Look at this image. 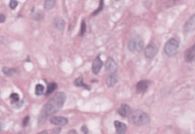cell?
<instances>
[{
  "mask_svg": "<svg viewBox=\"0 0 195 134\" xmlns=\"http://www.w3.org/2000/svg\"><path fill=\"white\" fill-rule=\"evenodd\" d=\"M66 100V95L64 92H58L53 98H50L45 105L43 107L41 116L47 117L52 114H56L63 107Z\"/></svg>",
  "mask_w": 195,
  "mask_h": 134,
  "instance_id": "obj_1",
  "label": "cell"
},
{
  "mask_svg": "<svg viewBox=\"0 0 195 134\" xmlns=\"http://www.w3.org/2000/svg\"><path fill=\"white\" fill-rule=\"evenodd\" d=\"M129 120L136 126H144L150 122V116L141 110H136L129 115Z\"/></svg>",
  "mask_w": 195,
  "mask_h": 134,
  "instance_id": "obj_2",
  "label": "cell"
},
{
  "mask_svg": "<svg viewBox=\"0 0 195 134\" xmlns=\"http://www.w3.org/2000/svg\"><path fill=\"white\" fill-rule=\"evenodd\" d=\"M127 47L131 52H140L144 47V41L139 35H134L128 41Z\"/></svg>",
  "mask_w": 195,
  "mask_h": 134,
  "instance_id": "obj_3",
  "label": "cell"
},
{
  "mask_svg": "<svg viewBox=\"0 0 195 134\" xmlns=\"http://www.w3.org/2000/svg\"><path fill=\"white\" fill-rule=\"evenodd\" d=\"M179 42L175 38L169 40L164 46V52L168 56H173L178 53Z\"/></svg>",
  "mask_w": 195,
  "mask_h": 134,
  "instance_id": "obj_4",
  "label": "cell"
},
{
  "mask_svg": "<svg viewBox=\"0 0 195 134\" xmlns=\"http://www.w3.org/2000/svg\"><path fill=\"white\" fill-rule=\"evenodd\" d=\"M157 47L154 43L149 44L144 50V55L148 59H153L157 53Z\"/></svg>",
  "mask_w": 195,
  "mask_h": 134,
  "instance_id": "obj_5",
  "label": "cell"
},
{
  "mask_svg": "<svg viewBox=\"0 0 195 134\" xmlns=\"http://www.w3.org/2000/svg\"><path fill=\"white\" fill-rule=\"evenodd\" d=\"M102 65H103V62H102V59L99 56H97L92 62V72H93V73L95 75L99 73L102 69Z\"/></svg>",
  "mask_w": 195,
  "mask_h": 134,
  "instance_id": "obj_6",
  "label": "cell"
},
{
  "mask_svg": "<svg viewBox=\"0 0 195 134\" xmlns=\"http://www.w3.org/2000/svg\"><path fill=\"white\" fill-rule=\"evenodd\" d=\"M195 59V44L189 47L184 53V59L186 62H190Z\"/></svg>",
  "mask_w": 195,
  "mask_h": 134,
  "instance_id": "obj_7",
  "label": "cell"
},
{
  "mask_svg": "<svg viewBox=\"0 0 195 134\" xmlns=\"http://www.w3.org/2000/svg\"><path fill=\"white\" fill-rule=\"evenodd\" d=\"M105 67L108 72H109L110 73H114L116 72L117 69V65L116 63V62L114 61V59L109 57L106 61V64H105Z\"/></svg>",
  "mask_w": 195,
  "mask_h": 134,
  "instance_id": "obj_8",
  "label": "cell"
},
{
  "mask_svg": "<svg viewBox=\"0 0 195 134\" xmlns=\"http://www.w3.org/2000/svg\"><path fill=\"white\" fill-rule=\"evenodd\" d=\"M184 30L185 32H190L195 30V14H193L184 24Z\"/></svg>",
  "mask_w": 195,
  "mask_h": 134,
  "instance_id": "obj_9",
  "label": "cell"
},
{
  "mask_svg": "<svg viewBox=\"0 0 195 134\" xmlns=\"http://www.w3.org/2000/svg\"><path fill=\"white\" fill-rule=\"evenodd\" d=\"M50 122L53 125L56 126H64L67 124L68 120L66 117H52L50 118Z\"/></svg>",
  "mask_w": 195,
  "mask_h": 134,
  "instance_id": "obj_10",
  "label": "cell"
},
{
  "mask_svg": "<svg viewBox=\"0 0 195 134\" xmlns=\"http://www.w3.org/2000/svg\"><path fill=\"white\" fill-rule=\"evenodd\" d=\"M131 113V108L126 104H123L118 109V114L123 117H129Z\"/></svg>",
  "mask_w": 195,
  "mask_h": 134,
  "instance_id": "obj_11",
  "label": "cell"
},
{
  "mask_svg": "<svg viewBox=\"0 0 195 134\" xmlns=\"http://www.w3.org/2000/svg\"><path fill=\"white\" fill-rule=\"evenodd\" d=\"M150 82L148 80H142L136 84V90L138 92H145L148 89Z\"/></svg>",
  "mask_w": 195,
  "mask_h": 134,
  "instance_id": "obj_12",
  "label": "cell"
},
{
  "mask_svg": "<svg viewBox=\"0 0 195 134\" xmlns=\"http://www.w3.org/2000/svg\"><path fill=\"white\" fill-rule=\"evenodd\" d=\"M117 82H118V77L116 72H114V73H111V75L107 78L106 84L108 87H113L117 84Z\"/></svg>",
  "mask_w": 195,
  "mask_h": 134,
  "instance_id": "obj_13",
  "label": "cell"
},
{
  "mask_svg": "<svg viewBox=\"0 0 195 134\" xmlns=\"http://www.w3.org/2000/svg\"><path fill=\"white\" fill-rule=\"evenodd\" d=\"M114 126L116 128V132L118 134L125 133V132L126 130V124L122 123V122L118 121V120H115L114 121Z\"/></svg>",
  "mask_w": 195,
  "mask_h": 134,
  "instance_id": "obj_14",
  "label": "cell"
},
{
  "mask_svg": "<svg viewBox=\"0 0 195 134\" xmlns=\"http://www.w3.org/2000/svg\"><path fill=\"white\" fill-rule=\"evenodd\" d=\"M53 24H54L56 29L59 31H62L65 28V22L61 18H56L53 21Z\"/></svg>",
  "mask_w": 195,
  "mask_h": 134,
  "instance_id": "obj_15",
  "label": "cell"
},
{
  "mask_svg": "<svg viewBox=\"0 0 195 134\" xmlns=\"http://www.w3.org/2000/svg\"><path fill=\"white\" fill-rule=\"evenodd\" d=\"M74 83H75L76 86H78V87H83L85 88V89H88V90H90L91 89V88L89 87V86H88L87 85L85 84L82 77H79V78L76 79L75 80V82Z\"/></svg>",
  "mask_w": 195,
  "mask_h": 134,
  "instance_id": "obj_16",
  "label": "cell"
},
{
  "mask_svg": "<svg viewBox=\"0 0 195 134\" xmlns=\"http://www.w3.org/2000/svg\"><path fill=\"white\" fill-rule=\"evenodd\" d=\"M56 0H45L44 2V8L46 10H50L54 7Z\"/></svg>",
  "mask_w": 195,
  "mask_h": 134,
  "instance_id": "obj_17",
  "label": "cell"
},
{
  "mask_svg": "<svg viewBox=\"0 0 195 134\" xmlns=\"http://www.w3.org/2000/svg\"><path fill=\"white\" fill-rule=\"evenodd\" d=\"M2 70V72H3L5 75H8V76H11V75H14V74H15V72H16L15 69H9V68H8V67H6V66L3 67Z\"/></svg>",
  "mask_w": 195,
  "mask_h": 134,
  "instance_id": "obj_18",
  "label": "cell"
},
{
  "mask_svg": "<svg viewBox=\"0 0 195 134\" xmlns=\"http://www.w3.org/2000/svg\"><path fill=\"white\" fill-rule=\"evenodd\" d=\"M44 92V87L43 85L38 84L36 85V88H35V94L37 95H43Z\"/></svg>",
  "mask_w": 195,
  "mask_h": 134,
  "instance_id": "obj_19",
  "label": "cell"
},
{
  "mask_svg": "<svg viewBox=\"0 0 195 134\" xmlns=\"http://www.w3.org/2000/svg\"><path fill=\"white\" fill-rule=\"evenodd\" d=\"M56 88H57V85H56V83H51V84H49L48 86H47V95H49V94L54 92V91L56 89Z\"/></svg>",
  "mask_w": 195,
  "mask_h": 134,
  "instance_id": "obj_20",
  "label": "cell"
},
{
  "mask_svg": "<svg viewBox=\"0 0 195 134\" xmlns=\"http://www.w3.org/2000/svg\"><path fill=\"white\" fill-rule=\"evenodd\" d=\"M103 6H104V0H100V4H99V8H98V9H97L95 12H94V13H93L94 15H95L99 14V13L102 10V8H103Z\"/></svg>",
  "mask_w": 195,
  "mask_h": 134,
  "instance_id": "obj_21",
  "label": "cell"
},
{
  "mask_svg": "<svg viewBox=\"0 0 195 134\" xmlns=\"http://www.w3.org/2000/svg\"><path fill=\"white\" fill-rule=\"evenodd\" d=\"M86 31V22H85V21H82L81 24V33H80L82 36L85 35Z\"/></svg>",
  "mask_w": 195,
  "mask_h": 134,
  "instance_id": "obj_22",
  "label": "cell"
},
{
  "mask_svg": "<svg viewBox=\"0 0 195 134\" xmlns=\"http://www.w3.org/2000/svg\"><path fill=\"white\" fill-rule=\"evenodd\" d=\"M18 2L16 0H11L9 2V7L12 9H15L18 6Z\"/></svg>",
  "mask_w": 195,
  "mask_h": 134,
  "instance_id": "obj_23",
  "label": "cell"
},
{
  "mask_svg": "<svg viewBox=\"0 0 195 134\" xmlns=\"http://www.w3.org/2000/svg\"><path fill=\"white\" fill-rule=\"evenodd\" d=\"M10 98H11V99L14 102H18V100H19V95H18L17 93H13L12 94Z\"/></svg>",
  "mask_w": 195,
  "mask_h": 134,
  "instance_id": "obj_24",
  "label": "cell"
},
{
  "mask_svg": "<svg viewBox=\"0 0 195 134\" xmlns=\"http://www.w3.org/2000/svg\"><path fill=\"white\" fill-rule=\"evenodd\" d=\"M28 121H29V117H26L23 120V126H26L28 125Z\"/></svg>",
  "mask_w": 195,
  "mask_h": 134,
  "instance_id": "obj_25",
  "label": "cell"
},
{
  "mask_svg": "<svg viewBox=\"0 0 195 134\" xmlns=\"http://www.w3.org/2000/svg\"><path fill=\"white\" fill-rule=\"evenodd\" d=\"M82 131L83 132H85V133H88V129H87V128H86V126H82Z\"/></svg>",
  "mask_w": 195,
  "mask_h": 134,
  "instance_id": "obj_26",
  "label": "cell"
},
{
  "mask_svg": "<svg viewBox=\"0 0 195 134\" xmlns=\"http://www.w3.org/2000/svg\"><path fill=\"white\" fill-rule=\"evenodd\" d=\"M69 133H72V132H74V133H77V132L76 131H74V130H71V131H69Z\"/></svg>",
  "mask_w": 195,
  "mask_h": 134,
  "instance_id": "obj_27",
  "label": "cell"
},
{
  "mask_svg": "<svg viewBox=\"0 0 195 134\" xmlns=\"http://www.w3.org/2000/svg\"><path fill=\"white\" fill-rule=\"evenodd\" d=\"M1 128H2V123H0V129H1Z\"/></svg>",
  "mask_w": 195,
  "mask_h": 134,
  "instance_id": "obj_28",
  "label": "cell"
},
{
  "mask_svg": "<svg viewBox=\"0 0 195 134\" xmlns=\"http://www.w3.org/2000/svg\"><path fill=\"white\" fill-rule=\"evenodd\" d=\"M116 1H120V0H116Z\"/></svg>",
  "mask_w": 195,
  "mask_h": 134,
  "instance_id": "obj_29",
  "label": "cell"
}]
</instances>
